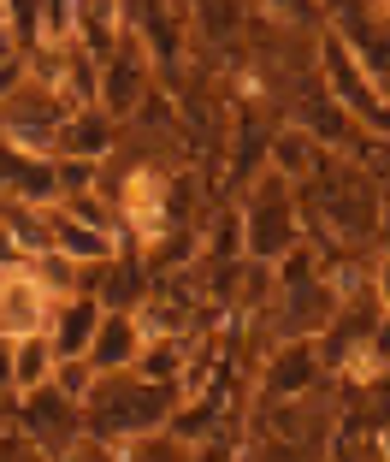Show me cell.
I'll return each instance as SVG.
<instances>
[{"instance_id": "obj_1", "label": "cell", "mask_w": 390, "mask_h": 462, "mask_svg": "<svg viewBox=\"0 0 390 462\" xmlns=\"http://www.w3.org/2000/svg\"><path fill=\"white\" fill-rule=\"evenodd\" d=\"M172 403H177V385H149L136 374H101L95 392L83 397V439H95L119 457V450L166 433Z\"/></svg>"}, {"instance_id": "obj_2", "label": "cell", "mask_w": 390, "mask_h": 462, "mask_svg": "<svg viewBox=\"0 0 390 462\" xmlns=\"http://www.w3.org/2000/svg\"><path fill=\"white\" fill-rule=\"evenodd\" d=\"M237 219H242V255L255 261V267H272L278 255H290V249L308 237V231H302L296 190L278 184L272 172L255 178V190H249V202L237 208Z\"/></svg>"}, {"instance_id": "obj_3", "label": "cell", "mask_w": 390, "mask_h": 462, "mask_svg": "<svg viewBox=\"0 0 390 462\" xmlns=\"http://www.w3.org/2000/svg\"><path fill=\"white\" fill-rule=\"evenodd\" d=\"M154 66H149V54H142V42L124 30L119 36V48H113L101 66H95V113H107L113 125L119 119H131L142 101L154 96Z\"/></svg>"}, {"instance_id": "obj_4", "label": "cell", "mask_w": 390, "mask_h": 462, "mask_svg": "<svg viewBox=\"0 0 390 462\" xmlns=\"http://www.w3.org/2000/svg\"><path fill=\"white\" fill-rule=\"evenodd\" d=\"M331 161H337V154H325L320 143H313V136L302 131V125H290V119L267 131V172L278 178V184H290V190L313 184V178H320Z\"/></svg>"}, {"instance_id": "obj_5", "label": "cell", "mask_w": 390, "mask_h": 462, "mask_svg": "<svg viewBox=\"0 0 390 462\" xmlns=\"http://www.w3.org/2000/svg\"><path fill=\"white\" fill-rule=\"evenodd\" d=\"M101 320H107V309H101L95 297L54 302L48 327H41V338H48L54 362H89V344H95V332H101Z\"/></svg>"}, {"instance_id": "obj_6", "label": "cell", "mask_w": 390, "mask_h": 462, "mask_svg": "<svg viewBox=\"0 0 390 462\" xmlns=\"http://www.w3.org/2000/svg\"><path fill=\"white\" fill-rule=\"evenodd\" d=\"M48 314H54V297L30 279V267L0 273V338H30L48 327Z\"/></svg>"}, {"instance_id": "obj_7", "label": "cell", "mask_w": 390, "mask_h": 462, "mask_svg": "<svg viewBox=\"0 0 390 462\" xmlns=\"http://www.w3.org/2000/svg\"><path fill=\"white\" fill-rule=\"evenodd\" d=\"M313 385H320V350H313V344H278L267 374H260L267 403H302Z\"/></svg>"}, {"instance_id": "obj_8", "label": "cell", "mask_w": 390, "mask_h": 462, "mask_svg": "<svg viewBox=\"0 0 390 462\" xmlns=\"http://www.w3.org/2000/svg\"><path fill=\"white\" fill-rule=\"evenodd\" d=\"M142 350H149L142 320H136V314H107L101 332H95V344H89V367L95 374H131V367L142 362Z\"/></svg>"}, {"instance_id": "obj_9", "label": "cell", "mask_w": 390, "mask_h": 462, "mask_svg": "<svg viewBox=\"0 0 390 462\" xmlns=\"http://www.w3.org/2000/svg\"><path fill=\"white\" fill-rule=\"evenodd\" d=\"M54 350H48V338L41 332H30V338H13V403L30 392H41V385H54Z\"/></svg>"}, {"instance_id": "obj_10", "label": "cell", "mask_w": 390, "mask_h": 462, "mask_svg": "<svg viewBox=\"0 0 390 462\" xmlns=\"http://www.w3.org/2000/svg\"><path fill=\"white\" fill-rule=\"evenodd\" d=\"M367 285H373V302H378V314L390 320V249L378 255V267H373V279H367Z\"/></svg>"}, {"instance_id": "obj_11", "label": "cell", "mask_w": 390, "mask_h": 462, "mask_svg": "<svg viewBox=\"0 0 390 462\" xmlns=\"http://www.w3.org/2000/svg\"><path fill=\"white\" fill-rule=\"evenodd\" d=\"M0 403H13V338H0Z\"/></svg>"}]
</instances>
